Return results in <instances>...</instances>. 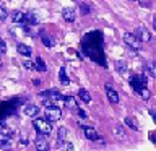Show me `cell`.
Here are the masks:
<instances>
[{"label": "cell", "instance_id": "cell-30", "mask_svg": "<svg viewBox=\"0 0 156 151\" xmlns=\"http://www.w3.org/2000/svg\"><path fill=\"white\" fill-rule=\"evenodd\" d=\"M7 52V46H5V42L0 39V54H5Z\"/></svg>", "mask_w": 156, "mask_h": 151}, {"label": "cell", "instance_id": "cell-29", "mask_svg": "<svg viewBox=\"0 0 156 151\" xmlns=\"http://www.w3.org/2000/svg\"><path fill=\"white\" fill-rule=\"evenodd\" d=\"M76 112H78V117H80V119H86L88 117V114L83 109H76Z\"/></svg>", "mask_w": 156, "mask_h": 151}, {"label": "cell", "instance_id": "cell-27", "mask_svg": "<svg viewBox=\"0 0 156 151\" xmlns=\"http://www.w3.org/2000/svg\"><path fill=\"white\" fill-rule=\"evenodd\" d=\"M90 12H91V10H90V7H88L86 3H81V13H83V15H88Z\"/></svg>", "mask_w": 156, "mask_h": 151}, {"label": "cell", "instance_id": "cell-31", "mask_svg": "<svg viewBox=\"0 0 156 151\" xmlns=\"http://www.w3.org/2000/svg\"><path fill=\"white\" fill-rule=\"evenodd\" d=\"M65 148H67V151H73V145L72 143H65Z\"/></svg>", "mask_w": 156, "mask_h": 151}, {"label": "cell", "instance_id": "cell-21", "mask_svg": "<svg viewBox=\"0 0 156 151\" xmlns=\"http://www.w3.org/2000/svg\"><path fill=\"white\" fill-rule=\"evenodd\" d=\"M58 78H60V83H63V85H68V78H67L65 67H60V72H58Z\"/></svg>", "mask_w": 156, "mask_h": 151}, {"label": "cell", "instance_id": "cell-12", "mask_svg": "<svg viewBox=\"0 0 156 151\" xmlns=\"http://www.w3.org/2000/svg\"><path fill=\"white\" fill-rule=\"evenodd\" d=\"M13 136V128L10 127H0V138H12Z\"/></svg>", "mask_w": 156, "mask_h": 151}, {"label": "cell", "instance_id": "cell-28", "mask_svg": "<svg viewBox=\"0 0 156 151\" xmlns=\"http://www.w3.org/2000/svg\"><path fill=\"white\" fill-rule=\"evenodd\" d=\"M23 67H24V68H28V70H33V68H34V67H33V62H31V60H24Z\"/></svg>", "mask_w": 156, "mask_h": 151}, {"label": "cell", "instance_id": "cell-23", "mask_svg": "<svg viewBox=\"0 0 156 151\" xmlns=\"http://www.w3.org/2000/svg\"><path fill=\"white\" fill-rule=\"evenodd\" d=\"M41 39H42V44H44L46 47H52V46H54V41L47 36V34H44V36H42Z\"/></svg>", "mask_w": 156, "mask_h": 151}, {"label": "cell", "instance_id": "cell-3", "mask_svg": "<svg viewBox=\"0 0 156 151\" xmlns=\"http://www.w3.org/2000/svg\"><path fill=\"white\" fill-rule=\"evenodd\" d=\"M146 76L145 75H133V76H130V85L133 86V90L138 93L141 88H146Z\"/></svg>", "mask_w": 156, "mask_h": 151}, {"label": "cell", "instance_id": "cell-19", "mask_svg": "<svg viewBox=\"0 0 156 151\" xmlns=\"http://www.w3.org/2000/svg\"><path fill=\"white\" fill-rule=\"evenodd\" d=\"M125 124L129 125L132 130H140V127H138V124H136V120L133 119V117H130V115L125 117Z\"/></svg>", "mask_w": 156, "mask_h": 151}, {"label": "cell", "instance_id": "cell-26", "mask_svg": "<svg viewBox=\"0 0 156 151\" xmlns=\"http://www.w3.org/2000/svg\"><path fill=\"white\" fill-rule=\"evenodd\" d=\"M7 10H5L3 7H0V21H3V19H7Z\"/></svg>", "mask_w": 156, "mask_h": 151}, {"label": "cell", "instance_id": "cell-4", "mask_svg": "<svg viewBox=\"0 0 156 151\" xmlns=\"http://www.w3.org/2000/svg\"><path fill=\"white\" fill-rule=\"evenodd\" d=\"M124 41H125L127 46H129L130 49H133V51H140L141 49V42L133 36V33H125L124 34Z\"/></svg>", "mask_w": 156, "mask_h": 151}, {"label": "cell", "instance_id": "cell-6", "mask_svg": "<svg viewBox=\"0 0 156 151\" xmlns=\"http://www.w3.org/2000/svg\"><path fill=\"white\" fill-rule=\"evenodd\" d=\"M34 145H36V149L37 151H49V141H47V138L44 135H39L37 133Z\"/></svg>", "mask_w": 156, "mask_h": 151}, {"label": "cell", "instance_id": "cell-2", "mask_svg": "<svg viewBox=\"0 0 156 151\" xmlns=\"http://www.w3.org/2000/svg\"><path fill=\"white\" fill-rule=\"evenodd\" d=\"M60 117H62V111L57 106H52V107H47L46 109V119L44 120H47L51 124V122H57Z\"/></svg>", "mask_w": 156, "mask_h": 151}, {"label": "cell", "instance_id": "cell-14", "mask_svg": "<svg viewBox=\"0 0 156 151\" xmlns=\"http://www.w3.org/2000/svg\"><path fill=\"white\" fill-rule=\"evenodd\" d=\"M23 23H28V24H37V16L34 15L33 12H29L24 15V21Z\"/></svg>", "mask_w": 156, "mask_h": 151}, {"label": "cell", "instance_id": "cell-13", "mask_svg": "<svg viewBox=\"0 0 156 151\" xmlns=\"http://www.w3.org/2000/svg\"><path fill=\"white\" fill-rule=\"evenodd\" d=\"M78 96H80V99H81L83 102L91 104V94H90L86 90H78Z\"/></svg>", "mask_w": 156, "mask_h": 151}, {"label": "cell", "instance_id": "cell-32", "mask_svg": "<svg viewBox=\"0 0 156 151\" xmlns=\"http://www.w3.org/2000/svg\"><path fill=\"white\" fill-rule=\"evenodd\" d=\"M20 143H21L23 146H24V145L28 146V143H29V141H28V138H21V140H20Z\"/></svg>", "mask_w": 156, "mask_h": 151}, {"label": "cell", "instance_id": "cell-18", "mask_svg": "<svg viewBox=\"0 0 156 151\" xmlns=\"http://www.w3.org/2000/svg\"><path fill=\"white\" fill-rule=\"evenodd\" d=\"M115 70L120 73V75H124V76H127V63L125 62H122V60H119L115 63Z\"/></svg>", "mask_w": 156, "mask_h": 151}, {"label": "cell", "instance_id": "cell-24", "mask_svg": "<svg viewBox=\"0 0 156 151\" xmlns=\"http://www.w3.org/2000/svg\"><path fill=\"white\" fill-rule=\"evenodd\" d=\"M138 93H140V96L143 97L145 101H148V99H150V91L146 90V88H141V90H140Z\"/></svg>", "mask_w": 156, "mask_h": 151}, {"label": "cell", "instance_id": "cell-10", "mask_svg": "<svg viewBox=\"0 0 156 151\" xmlns=\"http://www.w3.org/2000/svg\"><path fill=\"white\" fill-rule=\"evenodd\" d=\"M106 94H107V99H109V102H112V104H117V102H119V94H117V91L112 90L111 86L106 88Z\"/></svg>", "mask_w": 156, "mask_h": 151}, {"label": "cell", "instance_id": "cell-20", "mask_svg": "<svg viewBox=\"0 0 156 151\" xmlns=\"http://www.w3.org/2000/svg\"><path fill=\"white\" fill-rule=\"evenodd\" d=\"M12 19H13V23H23L24 21V13L23 12H13L12 15Z\"/></svg>", "mask_w": 156, "mask_h": 151}, {"label": "cell", "instance_id": "cell-25", "mask_svg": "<svg viewBox=\"0 0 156 151\" xmlns=\"http://www.w3.org/2000/svg\"><path fill=\"white\" fill-rule=\"evenodd\" d=\"M146 65H148V75L150 76H154V63L153 62H148Z\"/></svg>", "mask_w": 156, "mask_h": 151}, {"label": "cell", "instance_id": "cell-16", "mask_svg": "<svg viewBox=\"0 0 156 151\" xmlns=\"http://www.w3.org/2000/svg\"><path fill=\"white\" fill-rule=\"evenodd\" d=\"M13 146V141L12 138H0V148L5 149V151H8L10 148Z\"/></svg>", "mask_w": 156, "mask_h": 151}, {"label": "cell", "instance_id": "cell-7", "mask_svg": "<svg viewBox=\"0 0 156 151\" xmlns=\"http://www.w3.org/2000/svg\"><path fill=\"white\" fill-rule=\"evenodd\" d=\"M83 132H85V136L88 140H91V141H96L98 138H99V135H98V132L93 128V127H81Z\"/></svg>", "mask_w": 156, "mask_h": 151}, {"label": "cell", "instance_id": "cell-5", "mask_svg": "<svg viewBox=\"0 0 156 151\" xmlns=\"http://www.w3.org/2000/svg\"><path fill=\"white\" fill-rule=\"evenodd\" d=\"M133 36H135L136 39H138L140 42H148L150 39H151V33H150L145 26H138V28L135 29Z\"/></svg>", "mask_w": 156, "mask_h": 151}, {"label": "cell", "instance_id": "cell-8", "mask_svg": "<svg viewBox=\"0 0 156 151\" xmlns=\"http://www.w3.org/2000/svg\"><path fill=\"white\" fill-rule=\"evenodd\" d=\"M23 114L28 115V117H36L39 114V107L37 106H33V104H28L23 107Z\"/></svg>", "mask_w": 156, "mask_h": 151}, {"label": "cell", "instance_id": "cell-11", "mask_svg": "<svg viewBox=\"0 0 156 151\" xmlns=\"http://www.w3.org/2000/svg\"><path fill=\"white\" fill-rule=\"evenodd\" d=\"M16 51L21 54V55H24V57H29V55H31V52H33L31 47L26 46V44H18V46H16Z\"/></svg>", "mask_w": 156, "mask_h": 151}, {"label": "cell", "instance_id": "cell-15", "mask_svg": "<svg viewBox=\"0 0 156 151\" xmlns=\"http://www.w3.org/2000/svg\"><path fill=\"white\" fill-rule=\"evenodd\" d=\"M34 68H36V70H39V72H46L47 70V65L46 63H44V60L41 57H37L36 58V62H34V65H33Z\"/></svg>", "mask_w": 156, "mask_h": 151}, {"label": "cell", "instance_id": "cell-9", "mask_svg": "<svg viewBox=\"0 0 156 151\" xmlns=\"http://www.w3.org/2000/svg\"><path fill=\"white\" fill-rule=\"evenodd\" d=\"M62 16H63V19L65 21H68V23H72V21H75V18H76V12L73 8H65L62 12Z\"/></svg>", "mask_w": 156, "mask_h": 151}, {"label": "cell", "instance_id": "cell-17", "mask_svg": "<svg viewBox=\"0 0 156 151\" xmlns=\"http://www.w3.org/2000/svg\"><path fill=\"white\" fill-rule=\"evenodd\" d=\"M63 104H65L68 109H75V107H76V101H75V97L67 96V97H63ZM76 109H78V107H76Z\"/></svg>", "mask_w": 156, "mask_h": 151}, {"label": "cell", "instance_id": "cell-1", "mask_svg": "<svg viewBox=\"0 0 156 151\" xmlns=\"http://www.w3.org/2000/svg\"><path fill=\"white\" fill-rule=\"evenodd\" d=\"M33 127L37 130L39 135H44V136L52 132V125L49 124L47 120H44V119H34L33 120Z\"/></svg>", "mask_w": 156, "mask_h": 151}, {"label": "cell", "instance_id": "cell-33", "mask_svg": "<svg viewBox=\"0 0 156 151\" xmlns=\"http://www.w3.org/2000/svg\"><path fill=\"white\" fill-rule=\"evenodd\" d=\"M0 68H2V60H0Z\"/></svg>", "mask_w": 156, "mask_h": 151}, {"label": "cell", "instance_id": "cell-22", "mask_svg": "<svg viewBox=\"0 0 156 151\" xmlns=\"http://www.w3.org/2000/svg\"><path fill=\"white\" fill-rule=\"evenodd\" d=\"M65 135H67V128H65V127H60V128H58V138H57L58 143H57V146L62 145V140L65 138Z\"/></svg>", "mask_w": 156, "mask_h": 151}]
</instances>
